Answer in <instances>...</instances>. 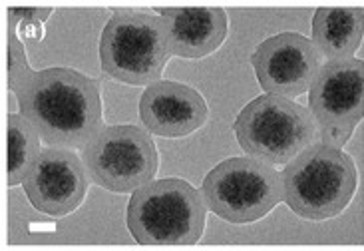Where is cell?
<instances>
[{"mask_svg":"<svg viewBox=\"0 0 364 251\" xmlns=\"http://www.w3.org/2000/svg\"><path fill=\"white\" fill-rule=\"evenodd\" d=\"M309 104L321 126L323 144L341 148L364 116V64L356 58L331 60L309 92Z\"/></svg>","mask_w":364,"mask_h":251,"instance_id":"obj_8","label":"cell"},{"mask_svg":"<svg viewBox=\"0 0 364 251\" xmlns=\"http://www.w3.org/2000/svg\"><path fill=\"white\" fill-rule=\"evenodd\" d=\"M171 58L161 16L144 11H116L100 38V62L112 78L149 86L161 78Z\"/></svg>","mask_w":364,"mask_h":251,"instance_id":"obj_4","label":"cell"},{"mask_svg":"<svg viewBox=\"0 0 364 251\" xmlns=\"http://www.w3.org/2000/svg\"><path fill=\"white\" fill-rule=\"evenodd\" d=\"M313 112L291 98L259 96L239 112L235 136L239 146L253 158L271 166H287L316 138Z\"/></svg>","mask_w":364,"mask_h":251,"instance_id":"obj_5","label":"cell"},{"mask_svg":"<svg viewBox=\"0 0 364 251\" xmlns=\"http://www.w3.org/2000/svg\"><path fill=\"white\" fill-rule=\"evenodd\" d=\"M159 12L168 28L171 56L203 58L223 44L229 31L227 12L217 6L164 9Z\"/></svg>","mask_w":364,"mask_h":251,"instance_id":"obj_12","label":"cell"},{"mask_svg":"<svg viewBox=\"0 0 364 251\" xmlns=\"http://www.w3.org/2000/svg\"><path fill=\"white\" fill-rule=\"evenodd\" d=\"M9 138V186L24 183L32 166L40 158V134L22 114H9L6 118Z\"/></svg>","mask_w":364,"mask_h":251,"instance_id":"obj_14","label":"cell"},{"mask_svg":"<svg viewBox=\"0 0 364 251\" xmlns=\"http://www.w3.org/2000/svg\"><path fill=\"white\" fill-rule=\"evenodd\" d=\"M14 94L20 114L52 148L84 150L102 132L98 86L72 68L34 72Z\"/></svg>","mask_w":364,"mask_h":251,"instance_id":"obj_1","label":"cell"},{"mask_svg":"<svg viewBox=\"0 0 364 251\" xmlns=\"http://www.w3.org/2000/svg\"><path fill=\"white\" fill-rule=\"evenodd\" d=\"M34 72L30 70L26 52L14 28H9V88L16 92Z\"/></svg>","mask_w":364,"mask_h":251,"instance_id":"obj_16","label":"cell"},{"mask_svg":"<svg viewBox=\"0 0 364 251\" xmlns=\"http://www.w3.org/2000/svg\"><path fill=\"white\" fill-rule=\"evenodd\" d=\"M209 210L231 223L261 220L285 200L283 173L257 158H229L209 171L201 186Z\"/></svg>","mask_w":364,"mask_h":251,"instance_id":"obj_6","label":"cell"},{"mask_svg":"<svg viewBox=\"0 0 364 251\" xmlns=\"http://www.w3.org/2000/svg\"><path fill=\"white\" fill-rule=\"evenodd\" d=\"M285 201L296 215L321 221L348 205L358 186L355 161L341 148L315 144L287 164Z\"/></svg>","mask_w":364,"mask_h":251,"instance_id":"obj_3","label":"cell"},{"mask_svg":"<svg viewBox=\"0 0 364 251\" xmlns=\"http://www.w3.org/2000/svg\"><path fill=\"white\" fill-rule=\"evenodd\" d=\"M139 116L151 134L181 138L205 124L207 104L199 92L186 84L158 80L141 94Z\"/></svg>","mask_w":364,"mask_h":251,"instance_id":"obj_11","label":"cell"},{"mask_svg":"<svg viewBox=\"0 0 364 251\" xmlns=\"http://www.w3.org/2000/svg\"><path fill=\"white\" fill-rule=\"evenodd\" d=\"M257 82L267 94L296 98L305 94L321 72V52L296 32H281L259 44L251 56Z\"/></svg>","mask_w":364,"mask_h":251,"instance_id":"obj_9","label":"cell"},{"mask_svg":"<svg viewBox=\"0 0 364 251\" xmlns=\"http://www.w3.org/2000/svg\"><path fill=\"white\" fill-rule=\"evenodd\" d=\"M50 9H9V28H14L20 41L42 38V22L50 16Z\"/></svg>","mask_w":364,"mask_h":251,"instance_id":"obj_15","label":"cell"},{"mask_svg":"<svg viewBox=\"0 0 364 251\" xmlns=\"http://www.w3.org/2000/svg\"><path fill=\"white\" fill-rule=\"evenodd\" d=\"M363 36V9H318L313 16V44L328 60L353 58Z\"/></svg>","mask_w":364,"mask_h":251,"instance_id":"obj_13","label":"cell"},{"mask_svg":"<svg viewBox=\"0 0 364 251\" xmlns=\"http://www.w3.org/2000/svg\"><path fill=\"white\" fill-rule=\"evenodd\" d=\"M82 156L68 148L42 150L24 180L30 203L52 218H64L86 198L88 173Z\"/></svg>","mask_w":364,"mask_h":251,"instance_id":"obj_10","label":"cell"},{"mask_svg":"<svg viewBox=\"0 0 364 251\" xmlns=\"http://www.w3.org/2000/svg\"><path fill=\"white\" fill-rule=\"evenodd\" d=\"M82 160L90 180L116 193H134L154 181L159 164L149 132L134 124L100 132L82 150Z\"/></svg>","mask_w":364,"mask_h":251,"instance_id":"obj_7","label":"cell"},{"mask_svg":"<svg viewBox=\"0 0 364 251\" xmlns=\"http://www.w3.org/2000/svg\"><path fill=\"white\" fill-rule=\"evenodd\" d=\"M203 193L179 178L149 181L132 193L129 233L139 245H193L205 230Z\"/></svg>","mask_w":364,"mask_h":251,"instance_id":"obj_2","label":"cell"}]
</instances>
